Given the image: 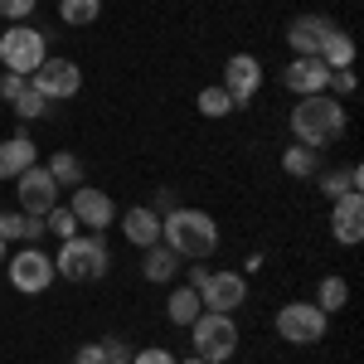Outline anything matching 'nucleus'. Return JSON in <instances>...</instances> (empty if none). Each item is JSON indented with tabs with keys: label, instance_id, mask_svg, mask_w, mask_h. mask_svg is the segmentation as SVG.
Here are the masks:
<instances>
[{
	"label": "nucleus",
	"instance_id": "nucleus-1",
	"mask_svg": "<svg viewBox=\"0 0 364 364\" xmlns=\"http://www.w3.org/2000/svg\"><path fill=\"white\" fill-rule=\"evenodd\" d=\"M161 243H166L175 257H214L219 252V224L214 214L204 209H170L161 219Z\"/></svg>",
	"mask_w": 364,
	"mask_h": 364
},
{
	"label": "nucleus",
	"instance_id": "nucleus-2",
	"mask_svg": "<svg viewBox=\"0 0 364 364\" xmlns=\"http://www.w3.org/2000/svg\"><path fill=\"white\" fill-rule=\"evenodd\" d=\"M291 132H296V141L311 146V151H321V146L340 141V136H345V102L331 97V92L296 97V107H291Z\"/></svg>",
	"mask_w": 364,
	"mask_h": 364
},
{
	"label": "nucleus",
	"instance_id": "nucleus-3",
	"mask_svg": "<svg viewBox=\"0 0 364 364\" xmlns=\"http://www.w3.org/2000/svg\"><path fill=\"white\" fill-rule=\"evenodd\" d=\"M107 267H112V252L102 233H73L58 243L54 272H63V282H97L107 277Z\"/></svg>",
	"mask_w": 364,
	"mask_h": 364
},
{
	"label": "nucleus",
	"instance_id": "nucleus-4",
	"mask_svg": "<svg viewBox=\"0 0 364 364\" xmlns=\"http://www.w3.org/2000/svg\"><path fill=\"white\" fill-rule=\"evenodd\" d=\"M190 340H195V355L209 364H224L238 355V326L224 311H199V321L190 326Z\"/></svg>",
	"mask_w": 364,
	"mask_h": 364
},
{
	"label": "nucleus",
	"instance_id": "nucleus-5",
	"mask_svg": "<svg viewBox=\"0 0 364 364\" xmlns=\"http://www.w3.org/2000/svg\"><path fill=\"white\" fill-rule=\"evenodd\" d=\"M44 58H49V44H44V34H39V29L15 25V29H5V34H0V63H5V73L29 78Z\"/></svg>",
	"mask_w": 364,
	"mask_h": 364
},
{
	"label": "nucleus",
	"instance_id": "nucleus-6",
	"mask_svg": "<svg viewBox=\"0 0 364 364\" xmlns=\"http://www.w3.org/2000/svg\"><path fill=\"white\" fill-rule=\"evenodd\" d=\"M5 272H10V287H15V291H25V296L49 291V282L58 277V272H54V257H49V252H39L34 243H25L20 252H10V257H5Z\"/></svg>",
	"mask_w": 364,
	"mask_h": 364
},
{
	"label": "nucleus",
	"instance_id": "nucleus-7",
	"mask_svg": "<svg viewBox=\"0 0 364 364\" xmlns=\"http://www.w3.org/2000/svg\"><path fill=\"white\" fill-rule=\"evenodd\" d=\"M277 336L287 345H316V340L326 336V311L316 306V301H287L277 311Z\"/></svg>",
	"mask_w": 364,
	"mask_h": 364
},
{
	"label": "nucleus",
	"instance_id": "nucleus-8",
	"mask_svg": "<svg viewBox=\"0 0 364 364\" xmlns=\"http://www.w3.org/2000/svg\"><path fill=\"white\" fill-rule=\"evenodd\" d=\"M29 87H34V92H44L49 102L78 97V87H83V68H78L73 58H44V63L29 73Z\"/></svg>",
	"mask_w": 364,
	"mask_h": 364
},
{
	"label": "nucleus",
	"instance_id": "nucleus-9",
	"mask_svg": "<svg viewBox=\"0 0 364 364\" xmlns=\"http://www.w3.org/2000/svg\"><path fill=\"white\" fill-rule=\"evenodd\" d=\"M195 291H199V301H204V311L233 316V311L248 301V277H243V272H209Z\"/></svg>",
	"mask_w": 364,
	"mask_h": 364
},
{
	"label": "nucleus",
	"instance_id": "nucleus-10",
	"mask_svg": "<svg viewBox=\"0 0 364 364\" xmlns=\"http://www.w3.org/2000/svg\"><path fill=\"white\" fill-rule=\"evenodd\" d=\"M68 209H73L78 228H87V233H107V228L117 224V204H112V195H102L97 185H78Z\"/></svg>",
	"mask_w": 364,
	"mask_h": 364
},
{
	"label": "nucleus",
	"instance_id": "nucleus-11",
	"mask_svg": "<svg viewBox=\"0 0 364 364\" xmlns=\"http://www.w3.org/2000/svg\"><path fill=\"white\" fill-rule=\"evenodd\" d=\"M15 190H20V214H34V219H44L58 204V185L44 166H29L25 175L15 180Z\"/></svg>",
	"mask_w": 364,
	"mask_h": 364
},
{
	"label": "nucleus",
	"instance_id": "nucleus-12",
	"mask_svg": "<svg viewBox=\"0 0 364 364\" xmlns=\"http://www.w3.org/2000/svg\"><path fill=\"white\" fill-rule=\"evenodd\" d=\"M233 97V107H243V102H252L257 97V87H262V63L252 54H233L224 63V83H219Z\"/></svg>",
	"mask_w": 364,
	"mask_h": 364
},
{
	"label": "nucleus",
	"instance_id": "nucleus-13",
	"mask_svg": "<svg viewBox=\"0 0 364 364\" xmlns=\"http://www.w3.org/2000/svg\"><path fill=\"white\" fill-rule=\"evenodd\" d=\"M331 238L345 243V248H355V243L364 238V195L360 190L331 199Z\"/></svg>",
	"mask_w": 364,
	"mask_h": 364
},
{
	"label": "nucleus",
	"instance_id": "nucleus-14",
	"mask_svg": "<svg viewBox=\"0 0 364 364\" xmlns=\"http://www.w3.org/2000/svg\"><path fill=\"white\" fill-rule=\"evenodd\" d=\"M331 29H336V20L331 15H296L291 25H287V44L296 49V54H306V58H321V44L331 39Z\"/></svg>",
	"mask_w": 364,
	"mask_h": 364
},
{
	"label": "nucleus",
	"instance_id": "nucleus-15",
	"mask_svg": "<svg viewBox=\"0 0 364 364\" xmlns=\"http://www.w3.org/2000/svg\"><path fill=\"white\" fill-rule=\"evenodd\" d=\"M282 83H287V92H296V97H311V92H331V68L321 63V58H306L296 54L287 68H282Z\"/></svg>",
	"mask_w": 364,
	"mask_h": 364
},
{
	"label": "nucleus",
	"instance_id": "nucleus-16",
	"mask_svg": "<svg viewBox=\"0 0 364 364\" xmlns=\"http://www.w3.org/2000/svg\"><path fill=\"white\" fill-rule=\"evenodd\" d=\"M117 224H122V233H127V243H132V248H151V243H161V214H156V209H146V204L127 209Z\"/></svg>",
	"mask_w": 364,
	"mask_h": 364
},
{
	"label": "nucleus",
	"instance_id": "nucleus-17",
	"mask_svg": "<svg viewBox=\"0 0 364 364\" xmlns=\"http://www.w3.org/2000/svg\"><path fill=\"white\" fill-rule=\"evenodd\" d=\"M29 166H34V141H29L25 132L0 141V180H20Z\"/></svg>",
	"mask_w": 364,
	"mask_h": 364
},
{
	"label": "nucleus",
	"instance_id": "nucleus-18",
	"mask_svg": "<svg viewBox=\"0 0 364 364\" xmlns=\"http://www.w3.org/2000/svg\"><path fill=\"white\" fill-rule=\"evenodd\" d=\"M199 311H204V301H199L195 287H175V291L166 296V316H170V326H185V331H190V326L199 321Z\"/></svg>",
	"mask_w": 364,
	"mask_h": 364
},
{
	"label": "nucleus",
	"instance_id": "nucleus-19",
	"mask_svg": "<svg viewBox=\"0 0 364 364\" xmlns=\"http://www.w3.org/2000/svg\"><path fill=\"white\" fill-rule=\"evenodd\" d=\"M282 170L296 175V180H306V175L321 170V151H311V146H301V141H291V146L282 151Z\"/></svg>",
	"mask_w": 364,
	"mask_h": 364
},
{
	"label": "nucleus",
	"instance_id": "nucleus-20",
	"mask_svg": "<svg viewBox=\"0 0 364 364\" xmlns=\"http://www.w3.org/2000/svg\"><path fill=\"white\" fill-rule=\"evenodd\" d=\"M39 233H44V219H34V214H20V209H15V214H0V238H5V243H10V238L34 243Z\"/></svg>",
	"mask_w": 364,
	"mask_h": 364
},
{
	"label": "nucleus",
	"instance_id": "nucleus-21",
	"mask_svg": "<svg viewBox=\"0 0 364 364\" xmlns=\"http://www.w3.org/2000/svg\"><path fill=\"white\" fill-rule=\"evenodd\" d=\"M321 63H326V68H350V63H355V39H350L345 29H331V39L321 44Z\"/></svg>",
	"mask_w": 364,
	"mask_h": 364
},
{
	"label": "nucleus",
	"instance_id": "nucleus-22",
	"mask_svg": "<svg viewBox=\"0 0 364 364\" xmlns=\"http://www.w3.org/2000/svg\"><path fill=\"white\" fill-rule=\"evenodd\" d=\"M180 272V257L166 248V243H151L146 248V282H170Z\"/></svg>",
	"mask_w": 364,
	"mask_h": 364
},
{
	"label": "nucleus",
	"instance_id": "nucleus-23",
	"mask_svg": "<svg viewBox=\"0 0 364 364\" xmlns=\"http://www.w3.org/2000/svg\"><path fill=\"white\" fill-rule=\"evenodd\" d=\"M360 185H364V170H360V166L326 170V175H321V190H326V199H340V195H350V190H360Z\"/></svg>",
	"mask_w": 364,
	"mask_h": 364
},
{
	"label": "nucleus",
	"instance_id": "nucleus-24",
	"mask_svg": "<svg viewBox=\"0 0 364 364\" xmlns=\"http://www.w3.org/2000/svg\"><path fill=\"white\" fill-rule=\"evenodd\" d=\"M97 15H102V0H58V20L73 25V29L92 25Z\"/></svg>",
	"mask_w": 364,
	"mask_h": 364
},
{
	"label": "nucleus",
	"instance_id": "nucleus-25",
	"mask_svg": "<svg viewBox=\"0 0 364 364\" xmlns=\"http://www.w3.org/2000/svg\"><path fill=\"white\" fill-rule=\"evenodd\" d=\"M44 170L54 175V185H73V190L83 185V161H78L73 151H58V156H54V161H49Z\"/></svg>",
	"mask_w": 364,
	"mask_h": 364
},
{
	"label": "nucleus",
	"instance_id": "nucleus-26",
	"mask_svg": "<svg viewBox=\"0 0 364 364\" xmlns=\"http://www.w3.org/2000/svg\"><path fill=\"white\" fill-rule=\"evenodd\" d=\"M345 301H350V287H345V277H321V287H316V306L331 316V311H340Z\"/></svg>",
	"mask_w": 364,
	"mask_h": 364
},
{
	"label": "nucleus",
	"instance_id": "nucleus-27",
	"mask_svg": "<svg viewBox=\"0 0 364 364\" xmlns=\"http://www.w3.org/2000/svg\"><path fill=\"white\" fill-rule=\"evenodd\" d=\"M10 112L20 117V122H34V117H44V112H49V97H44V92H34V87L25 83V92H20V97L10 102Z\"/></svg>",
	"mask_w": 364,
	"mask_h": 364
},
{
	"label": "nucleus",
	"instance_id": "nucleus-28",
	"mask_svg": "<svg viewBox=\"0 0 364 364\" xmlns=\"http://www.w3.org/2000/svg\"><path fill=\"white\" fill-rule=\"evenodd\" d=\"M195 107H199L204 117H228V112H233V97H228L224 87L214 83V87H204V92H199V102H195Z\"/></svg>",
	"mask_w": 364,
	"mask_h": 364
},
{
	"label": "nucleus",
	"instance_id": "nucleus-29",
	"mask_svg": "<svg viewBox=\"0 0 364 364\" xmlns=\"http://www.w3.org/2000/svg\"><path fill=\"white\" fill-rule=\"evenodd\" d=\"M44 233H54L58 243H63V238H73V233H78V219H73V209H49V214H44Z\"/></svg>",
	"mask_w": 364,
	"mask_h": 364
},
{
	"label": "nucleus",
	"instance_id": "nucleus-30",
	"mask_svg": "<svg viewBox=\"0 0 364 364\" xmlns=\"http://www.w3.org/2000/svg\"><path fill=\"white\" fill-rule=\"evenodd\" d=\"M34 5H39V0H0V20H15V25H25L29 15H34Z\"/></svg>",
	"mask_w": 364,
	"mask_h": 364
},
{
	"label": "nucleus",
	"instance_id": "nucleus-31",
	"mask_svg": "<svg viewBox=\"0 0 364 364\" xmlns=\"http://www.w3.org/2000/svg\"><path fill=\"white\" fill-rule=\"evenodd\" d=\"M127 364H180V360H175L170 350H161V345H151V350H136Z\"/></svg>",
	"mask_w": 364,
	"mask_h": 364
},
{
	"label": "nucleus",
	"instance_id": "nucleus-32",
	"mask_svg": "<svg viewBox=\"0 0 364 364\" xmlns=\"http://www.w3.org/2000/svg\"><path fill=\"white\" fill-rule=\"evenodd\" d=\"M326 87H336V97H350L355 92V73L350 68H331V83Z\"/></svg>",
	"mask_w": 364,
	"mask_h": 364
},
{
	"label": "nucleus",
	"instance_id": "nucleus-33",
	"mask_svg": "<svg viewBox=\"0 0 364 364\" xmlns=\"http://www.w3.org/2000/svg\"><path fill=\"white\" fill-rule=\"evenodd\" d=\"M25 83H29V78H20V73H5V78H0V97H5V102H15V97L25 92Z\"/></svg>",
	"mask_w": 364,
	"mask_h": 364
},
{
	"label": "nucleus",
	"instance_id": "nucleus-34",
	"mask_svg": "<svg viewBox=\"0 0 364 364\" xmlns=\"http://www.w3.org/2000/svg\"><path fill=\"white\" fill-rule=\"evenodd\" d=\"M73 364H107V350H102V340H97V345H83V350L73 355Z\"/></svg>",
	"mask_w": 364,
	"mask_h": 364
},
{
	"label": "nucleus",
	"instance_id": "nucleus-35",
	"mask_svg": "<svg viewBox=\"0 0 364 364\" xmlns=\"http://www.w3.org/2000/svg\"><path fill=\"white\" fill-rule=\"evenodd\" d=\"M102 350H107V364H127L132 360V350H127L122 340H102Z\"/></svg>",
	"mask_w": 364,
	"mask_h": 364
},
{
	"label": "nucleus",
	"instance_id": "nucleus-36",
	"mask_svg": "<svg viewBox=\"0 0 364 364\" xmlns=\"http://www.w3.org/2000/svg\"><path fill=\"white\" fill-rule=\"evenodd\" d=\"M204 277H209V267H204V262H195V267H190V287H199Z\"/></svg>",
	"mask_w": 364,
	"mask_h": 364
},
{
	"label": "nucleus",
	"instance_id": "nucleus-37",
	"mask_svg": "<svg viewBox=\"0 0 364 364\" xmlns=\"http://www.w3.org/2000/svg\"><path fill=\"white\" fill-rule=\"evenodd\" d=\"M185 364H209V360H199V355H195V360H185Z\"/></svg>",
	"mask_w": 364,
	"mask_h": 364
},
{
	"label": "nucleus",
	"instance_id": "nucleus-38",
	"mask_svg": "<svg viewBox=\"0 0 364 364\" xmlns=\"http://www.w3.org/2000/svg\"><path fill=\"white\" fill-rule=\"evenodd\" d=\"M0 262H5V238H0Z\"/></svg>",
	"mask_w": 364,
	"mask_h": 364
}]
</instances>
